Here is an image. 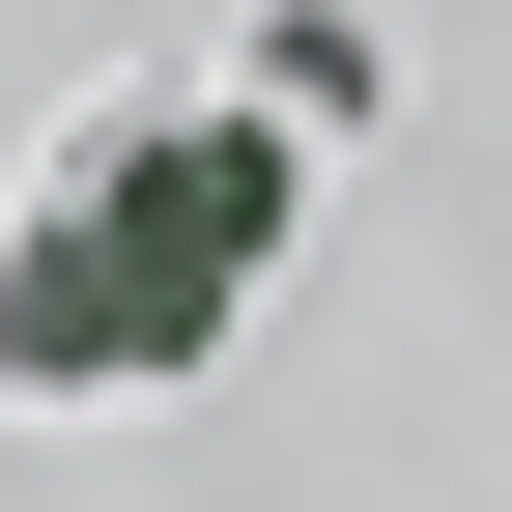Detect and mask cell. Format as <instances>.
<instances>
[{"instance_id":"1","label":"cell","mask_w":512,"mask_h":512,"mask_svg":"<svg viewBox=\"0 0 512 512\" xmlns=\"http://www.w3.org/2000/svg\"><path fill=\"white\" fill-rule=\"evenodd\" d=\"M256 256H285V143H256V114H114V143L0 228V399H143V370H200L256 313Z\"/></svg>"}]
</instances>
